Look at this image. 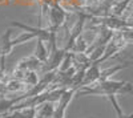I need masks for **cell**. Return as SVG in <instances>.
Wrapping results in <instances>:
<instances>
[{
    "mask_svg": "<svg viewBox=\"0 0 133 118\" xmlns=\"http://www.w3.org/2000/svg\"><path fill=\"white\" fill-rule=\"evenodd\" d=\"M133 94V88L129 82L124 81H100L96 82L91 86H83L81 89L77 90L76 94L79 95H116V94Z\"/></svg>",
    "mask_w": 133,
    "mask_h": 118,
    "instance_id": "cell-1",
    "label": "cell"
},
{
    "mask_svg": "<svg viewBox=\"0 0 133 118\" xmlns=\"http://www.w3.org/2000/svg\"><path fill=\"white\" fill-rule=\"evenodd\" d=\"M66 20V12L59 5V3H53L49 11V31H59Z\"/></svg>",
    "mask_w": 133,
    "mask_h": 118,
    "instance_id": "cell-2",
    "label": "cell"
},
{
    "mask_svg": "<svg viewBox=\"0 0 133 118\" xmlns=\"http://www.w3.org/2000/svg\"><path fill=\"white\" fill-rule=\"evenodd\" d=\"M9 27L20 28V29H23V31H25V32L35 33V35H36V39H40V40H43V41H48L49 37H51V31H49L48 28H47V29H44V28H41V27L33 28V27H29V25H27V24L20 23V21H11Z\"/></svg>",
    "mask_w": 133,
    "mask_h": 118,
    "instance_id": "cell-3",
    "label": "cell"
},
{
    "mask_svg": "<svg viewBox=\"0 0 133 118\" xmlns=\"http://www.w3.org/2000/svg\"><path fill=\"white\" fill-rule=\"evenodd\" d=\"M11 28H7L4 31V33L0 36V56L2 60H5V57L8 55L12 53V49L15 48L12 45V41H11Z\"/></svg>",
    "mask_w": 133,
    "mask_h": 118,
    "instance_id": "cell-4",
    "label": "cell"
},
{
    "mask_svg": "<svg viewBox=\"0 0 133 118\" xmlns=\"http://www.w3.org/2000/svg\"><path fill=\"white\" fill-rule=\"evenodd\" d=\"M16 68H19L21 70H25V72H28V70H36V72H39V69L41 68V62L32 55V56H28V57L21 60L17 64Z\"/></svg>",
    "mask_w": 133,
    "mask_h": 118,
    "instance_id": "cell-5",
    "label": "cell"
},
{
    "mask_svg": "<svg viewBox=\"0 0 133 118\" xmlns=\"http://www.w3.org/2000/svg\"><path fill=\"white\" fill-rule=\"evenodd\" d=\"M35 56L41 64H44L47 60H48V56H49V50L44 47V41L40 40V39H36V49H35Z\"/></svg>",
    "mask_w": 133,
    "mask_h": 118,
    "instance_id": "cell-6",
    "label": "cell"
},
{
    "mask_svg": "<svg viewBox=\"0 0 133 118\" xmlns=\"http://www.w3.org/2000/svg\"><path fill=\"white\" fill-rule=\"evenodd\" d=\"M55 112V108L52 102H44L36 108V115H40L43 118H52Z\"/></svg>",
    "mask_w": 133,
    "mask_h": 118,
    "instance_id": "cell-7",
    "label": "cell"
},
{
    "mask_svg": "<svg viewBox=\"0 0 133 118\" xmlns=\"http://www.w3.org/2000/svg\"><path fill=\"white\" fill-rule=\"evenodd\" d=\"M24 82V85L25 86H35V85L40 81V78H39V72H36V70H28V72H25V74H24V77H23V80H21Z\"/></svg>",
    "mask_w": 133,
    "mask_h": 118,
    "instance_id": "cell-8",
    "label": "cell"
}]
</instances>
